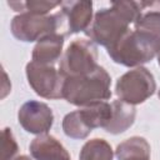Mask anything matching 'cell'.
<instances>
[{"label":"cell","mask_w":160,"mask_h":160,"mask_svg":"<svg viewBox=\"0 0 160 160\" xmlns=\"http://www.w3.org/2000/svg\"><path fill=\"white\" fill-rule=\"evenodd\" d=\"M26 78L31 89L44 99H62L65 78L54 65H42L35 61L26 64Z\"/></svg>","instance_id":"cell-7"},{"label":"cell","mask_w":160,"mask_h":160,"mask_svg":"<svg viewBox=\"0 0 160 160\" xmlns=\"http://www.w3.org/2000/svg\"><path fill=\"white\" fill-rule=\"evenodd\" d=\"M14 160H31L29 156H26V155H19V156H16Z\"/></svg>","instance_id":"cell-21"},{"label":"cell","mask_w":160,"mask_h":160,"mask_svg":"<svg viewBox=\"0 0 160 160\" xmlns=\"http://www.w3.org/2000/svg\"><path fill=\"white\" fill-rule=\"evenodd\" d=\"M115 155L118 160H150L151 149L146 139L132 136L118 145Z\"/></svg>","instance_id":"cell-13"},{"label":"cell","mask_w":160,"mask_h":160,"mask_svg":"<svg viewBox=\"0 0 160 160\" xmlns=\"http://www.w3.org/2000/svg\"><path fill=\"white\" fill-rule=\"evenodd\" d=\"M10 30L14 38L20 41H39L46 35L55 32L61 34V18L59 11L48 15L22 12L12 18Z\"/></svg>","instance_id":"cell-4"},{"label":"cell","mask_w":160,"mask_h":160,"mask_svg":"<svg viewBox=\"0 0 160 160\" xmlns=\"http://www.w3.org/2000/svg\"><path fill=\"white\" fill-rule=\"evenodd\" d=\"M135 30L148 32L160 40V11L141 10L140 16L134 22Z\"/></svg>","instance_id":"cell-17"},{"label":"cell","mask_w":160,"mask_h":160,"mask_svg":"<svg viewBox=\"0 0 160 160\" xmlns=\"http://www.w3.org/2000/svg\"><path fill=\"white\" fill-rule=\"evenodd\" d=\"M62 130H64V134L66 136H69L71 139H76V140L86 139L89 136V134L92 131L88 126L86 121L84 120L80 109L71 111L64 116Z\"/></svg>","instance_id":"cell-15"},{"label":"cell","mask_w":160,"mask_h":160,"mask_svg":"<svg viewBox=\"0 0 160 160\" xmlns=\"http://www.w3.org/2000/svg\"><path fill=\"white\" fill-rule=\"evenodd\" d=\"M158 95H159V99H160V90H159V94Z\"/></svg>","instance_id":"cell-23"},{"label":"cell","mask_w":160,"mask_h":160,"mask_svg":"<svg viewBox=\"0 0 160 160\" xmlns=\"http://www.w3.org/2000/svg\"><path fill=\"white\" fill-rule=\"evenodd\" d=\"M34 160H71L65 146L52 135H38L29 145Z\"/></svg>","instance_id":"cell-10"},{"label":"cell","mask_w":160,"mask_h":160,"mask_svg":"<svg viewBox=\"0 0 160 160\" xmlns=\"http://www.w3.org/2000/svg\"><path fill=\"white\" fill-rule=\"evenodd\" d=\"M111 78L109 72L98 66L94 71L81 75L65 78L62 88V99L69 104L85 108L111 98Z\"/></svg>","instance_id":"cell-2"},{"label":"cell","mask_w":160,"mask_h":160,"mask_svg":"<svg viewBox=\"0 0 160 160\" xmlns=\"http://www.w3.org/2000/svg\"><path fill=\"white\" fill-rule=\"evenodd\" d=\"M140 14L139 1H112L110 8L100 9L94 15L85 34L92 42L108 49L130 30V24H134Z\"/></svg>","instance_id":"cell-1"},{"label":"cell","mask_w":160,"mask_h":160,"mask_svg":"<svg viewBox=\"0 0 160 160\" xmlns=\"http://www.w3.org/2000/svg\"><path fill=\"white\" fill-rule=\"evenodd\" d=\"M155 90V78L144 66L126 71L118 79L115 85V92L119 100L134 106L148 100Z\"/></svg>","instance_id":"cell-6"},{"label":"cell","mask_w":160,"mask_h":160,"mask_svg":"<svg viewBox=\"0 0 160 160\" xmlns=\"http://www.w3.org/2000/svg\"><path fill=\"white\" fill-rule=\"evenodd\" d=\"M112 115L108 125L104 128L109 134H121L126 131L135 121L136 109L134 105L128 104L121 100H114L111 102Z\"/></svg>","instance_id":"cell-12"},{"label":"cell","mask_w":160,"mask_h":160,"mask_svg":"<svg viewBox=\"0 0 160 160\" xmlns=\"http://www.w3.org/2000/svg\"><path fill=\"white\" fill-rule=\"evenodd\" d=\"M18 121L21 128L35 135L48 134L54 122V114L49 105L38 100H29L18 111Z\"/></svg>","instance_id":"cell-9"},{"label":"cell","mask_w":160,"mask_h":160,"mask_svg":"<svg viewBox=\"0 0 160 160\" xmlns=\"http://www.w3.org/2000/svg\"><path fill=\"white\" fill-rule=\"evenodd\" d=\"M159 50V39L135 29L125 32L115 44L106 49L114 62L128 68H139L151 61L158 56Z\"/></svg>","instance_id":"cell-3"},{"label":"cell","mask_w":160,"mask_h":160,"mask_svg":"<svg viewBox=\"0 0 160 160\" xmlns=\"http://www.w3.org/2000/svg\"><path fill=\"white\" fill-rule=\"evenodd\" d=\"M158 62H159V66H160V50L158 52Z\"/></svg>","instance_id":"cell-22"},{"label":"cell","mask_w":160,"mask_h":160,"mask_svg":"<svg viewBox=\"0 0 160 160\" xmlns=\"http://www.w3.org/2000/svg\"><path fill=\"white\" fill-rule=\"evenodd\" d=\"M141 10H154L160 11V1H139Z\"/></svg>","instance_id":"cell-20"},{"label":"cell","mask_w":160,"mask_h":160,"mask_svg":"<svg viewBox=\"0 0 160 160\" xmlns=\"http://www.w3.org/2000/svg\"><path fill=\"white\" fill-rule=\"evenodd\" d=\"M65 36L62 34L55 32L41 38L36 41V45L32 49L31 61L42 65H54L59 59H61L62 46Z\"/></svg>","instance_id":"cell-11"},{"label":"cell","mask_w":160,"mask_h":160,"mask_svg":"<svg viewBox=\"0 0 160 160\" xmlns=\"http://www.w3.org/2000/svg\"><path fill=\"white\" fill-rule=\"evenodd\" d=\"M98 56L95 42L88 39H75L61 56L59 71L64 78L86 75L99 66Z\"/></svg>","instance_id":"cell-5"},{"label":"cell","mask_w":160,"mask_h":160,"mask_svg":"<svg viewBox=\"0 0 160 160\" xmlns=\"http://www.w3.org/2000/svg\"><path fill=\"white\" fill-rule=\"evenodd\" d=\"M61 34L69 36L81 31H86L92 22V2L91 1H61L60 5Z\"/></svg>","instance_id":"cell-8"},{"label":"cell","mask_w":160,"mask_h":160,"mask_svg":"<svg viewBox=\"0 0 160 160\" xmlns=\"http://www.w3.org/2000/svg\"><path fill=\"white\" fill-rule=\"evenodd\" d=\"M84 120L92 130L95 128H105L111 119L112 108L108 101H100L80 109Z\"/></svg>","instance_id":"cell-14"},{"label":"cell","mask_w":160,"mask_h":160,"mask_svg":"<svg viewBox=\"0 0 160 160\" xmlns=\"http://www.w3.org/2000/svg\"><path fill=\"white\" fill-rule=\"evenodd\" d=\"M114 152L110 144L104 139L88 140L79 154V160H112Z\"/></svg>","instance_id":"cell-16"},{"label":"cell","mask_w":160,"mask_h":160,"mask_svg":"<svg viewBox=\"0 0 160 160\" xmlns=\"http://www.w3.org/2000/svg\"><path fill=\"white\" fill-rule=\"evenodd\" d=\"M19 152L18 142L12 135L11 129L4 128L2 130V158L1 160H14Z\"/></svg>","instance_id":"cell-18"},{"label":"cell","mask_w":160,"mask_h":160,"mask_svg":"<svg viewBox=\"0 0 160 160\" xmlns=\"http://www.w3.org/2000/svg\"><path fill=\"white\" fill-rule=\"evenodd\" d=\"M61 5V1H40V0H29L25 1V12H34L48 15L50 10Z\"/></svg>","instance_id":"cell-19"}]
</instances>
